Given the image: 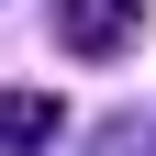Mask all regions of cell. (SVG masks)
Here are the masks:
<instances>
[{
	"label": "cell",
	"mask_w": 156,
	"mask_h": 156,
	"mask_svg": "<svg viewBox=\"0 0 156 156\" xmlns=\"http://www.w3.org/2000/svg\"><path fill=\"white\" fill-rule=\"evenodd\" d=\"M56 45L89 56V67H112V56L145 45V0H56Z\"/></svg>",
	"instance_id": "obj_1"
},
{
	"label": "cell",
	"mask_w": 156,
	"mask_h": 156,
	"mask_svg": "<svg viewBox=\"0 0 156 156\" xmlns=\"http://www.w3.org/2000/svg\"><path fill=\"white\" fill-rule=\"evenodd\" d=\"M56 123H67V112H56L45 89H0V156H45Z\"/></svg>",
	"instance_id": "obj_2"
}]
</instances>
